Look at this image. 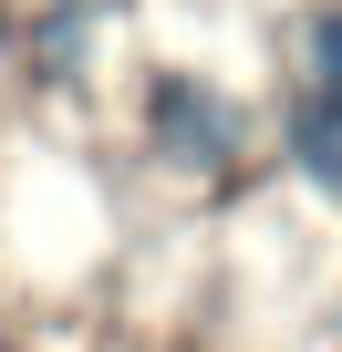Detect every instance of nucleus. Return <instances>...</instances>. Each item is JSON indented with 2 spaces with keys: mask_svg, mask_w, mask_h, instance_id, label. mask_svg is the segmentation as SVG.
I'll list each match as a JSON object with an SVG mask.
<instances>
[{
  "mask_svg": "<svg viewBox=\"0 0 342 352\" xmlns=\"http://www.w3.org/2000/svg\"><path fill=\"white\" fill-rule=\"evenodd\" d=\"M145 145H156L166 166H187V176H218V166H239L249 114H239L208 73H156V83H145Z\"/></svg>",
  "mask_w": 342,
  "mask_h": 352,
  "instance_id": "1",
  "label": "nucleus"
},
{
  "mask_svg": "<svg viewBox=\"0 0 342 352\" xmlns=\"http://www.w3.org/2000/svg\"><path fill=\"white\" fill-rule=\"evenodd\" d=\"M290 166L311 176L321 197H342V104H321V94L290 104Z\"/></svg>",
  "mask_w": 342,
  "mask_h": 352,
  "instance_id": "2",
  "label": "nucleus"
},
{
  "mask_svg": "<svg viewBox=\"0 0 342 352\" xmlns=\"http://www.w3.org/2000/svg\"><path fill=\"white\" fill-rule=\"evenodd\" d=\"M83 42H94V0H42V73L52 83L83 73Z\"/></svg>",
  "mask_w": 342,
  "mask_h": 352,
  "instance_id": "3",
  "label": "nucleus"
},
{
  "mask_svg": "<svg viewBox=\"0 0 342 352\" xmlns=\"http://www.w3.org/2000/svg\"><path fill=\"white\" fill-rule=\"evenodd\" d=\"M301 63H311V94H321V104H342V0H332V11H311Z\"/></svg>",
  "mask_w": 342,
  "mask_h": 352,
  "instance_id": "4",
  "label": "nucleus"
}]
</instances>
